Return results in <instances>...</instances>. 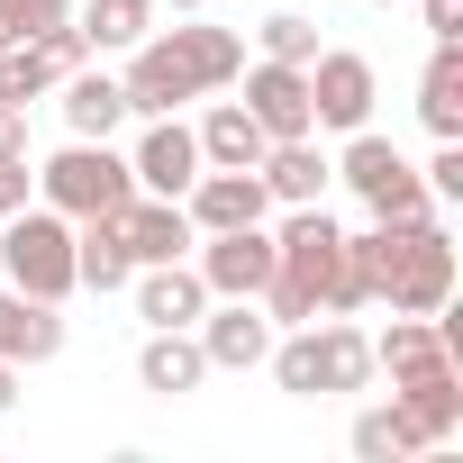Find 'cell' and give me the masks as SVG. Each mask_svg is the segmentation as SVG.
Segmentation results:
<instances>
[{
	"label": "cell",
	"mask_w": 463,
	"mask_h": 463,
	"mask_svg": "<svg viewBox=\"0 0 463 463\" xmlns=\"http://www.w3.org/2000/svg\"><path fill=\"white\" fill-rule=\"evenodd\" d=\"M373 10H391V0H373Z\"/></svg>",
	"instance_id": "cell-33"
},
{
	"label": "cell",
	"mask_w": 463,
	"mask_h": 463,
	"mask_svg": "<svg viewBox=\"0 0 463 463\" xmlns=\"http://www.w3.org/2000/svg\"><path fill=\"white\" fill-rule=\"evenodd\" d=\"M37 191H46V209H64V218H109V209L137 200V173H128V155H109V137H73L64 155H46Z\"/></svg>",
	"instance_id": "cell-6"
},
{
	"label": "cell",
	"mask_w": 463,
	"mask_h": 463,
	"mask_svg": "<svg viewBox=\"0 0 463 463\" xmlns=\"http://www.w3.org/2000/svg\"><path fill=\"white\" fill-rule=\"evenodd\" d=\"M246 82V109H255V128L282 146V137H318V118H309V64H255V73H237Z\"/></svg>",
	"instance_id": "cell-13"
},
{
	"label": "cell",
	"mask_w": 463,
	"mask_h": 463,
	"mask_svg": "<svg viewBox=\"0 0 463 463\" xmlns=\"http://www.w3.org/2000/svg\"><path fill=\"white\" fill-rule=\"evenodd\" d=\"M427 28L436 37H463V0H427Z\"/></svg>",
	"instance_id": "cell-31"
},
{
	"label": "cell",
	"mask_w": 463,
	"mask_h": 463,
	"mask_svg": "<svg viewBox=\"0 0 463 463\" xmlns=\"http://www.w3.org/2000/svg\"><path fill=\"white\" fill-rule=\"evenodd\" d=\"M118 118H128V91L109 82V73H64V128L73 137H118Z\"/></svg>",
	"instance_id": "cell-23"
},
{
	"label": "cell",
	"mask_w": 463,
	"mask_h": 463,
	"mask_svg": "<svg viewBox=\"0 0 463 463\" xmlns=\"http://www.w3.org/2000/svg\"><path fill=\"white\" fill-rule=\"evenodd\" d=\"M191 137H200V164H237V173H255V164H264V146H273V137L255 128V109H246V100H218Z\"/></svg>",
	"instance_id": "cell-22"
},
{
	"label": "cell",
	"mask_w": 463,
	"mask_h": 463,
	"mask_svg": "<svg viewBox=\"0 0 463 463\" xmlns=\"http://www.w3.org/2000/svg\"><path fill=\"white\" fill-rule=\"evenodd\" d=\"M191 336H200L209 373H255V364L273 354V318H264L255 300H218V309H200Z\"/></svg>",
	"instance_id": "cell-12"
},
{
	"label": "cell",
	"mask_w": 463,
	"mask_h": 463,
	"mask_svg": "<svg viewBox=\"0 0 463 463\" xmlns=\"http://www.w3.org/2000/svg\"><path fill=\"white\" fill-rule=\"evenodd\" d=\"M128 237H118V209L109 218H73V282L82 291H128Z\"/></svg>",
	"instance_id": "cell-20"
},
{
	"label": "cell",
	"mask_w": 463,
	"mask_h": 463,
	"mask_svg": "<svg viewBox=\"0 0 463 463\" xmlns=\"http://www.w3.org/2000/svg\"><path fill=\"white\" fill-rule=\"evenodd\" d=\"M354 454L364 463H400V454H418V436L400 427V409H364L354 418Z\"/></svg>",
	"instance_id": "cell-26"
},
{
	"label": "cell",
	"mask_w": 463,
	"mask_h": 463,
	"mask_svg": "<svg viewBox=\"0 0 463 463\" xmlns=\"http://www.w3.org/2000/svg\"><path fill=\"white\" fill-rule=\"evenodd\" d=\"M64 354V318H55V300H37V291H0V364H55Z\"/></svg>",
	"instance_id": "cell-17"
},
{
	"label": "cell",
	"mask_w": 463,
	"mask_h": 463,
	"mask_svg": "<svg viewBox=\"0 0 463 463\" xmlns=\"http://www.w3.org/2000/svg\"><path fill=\"white\" fill-rule=\"evenodd\" d=\"M255 37H264V55H273V64H309V55H318V19H300V10H273Z\"/></svg>",
	"instance_id": "cell-27"
},
{
	"label": "cell",
	"mask_w": 463,
	"mask_h": 463,
	"mask_svg": "<svg viewBox=\"0 0 463 463\" xmlns=\"http://www.w3.org/2000/svg\"><path fill=\"white\" fill-rule=\"evenodd\" d=\"M0 155H28V109L0 100Z\"/></svg>",
	"instance_id": "cell-30"
},
{
	"label": "cell",
	"mask_w": 463,
	"mask_h": 463,
	"mask_svg": "<svg viewBox=\"0 0 463 463\" xmlns=\"http://www.w3.org/2000/svg\"><path fill=\"white\" fill-rule=\"evenodd\" d=\"M418 118H427L436 146L463 137V37H436V55H427V73H418Z\"/></svg>",
	"instance_id": "cell-19"
},
{
	"label": "cell",
	"mask_w": 463,
	"mask_h": 463,
	"mask_svg": "<svg viewBox=\"0 0 463 463\" xmlns=\"http://www.w3.org/2000/svg\"><path fill=\"white\" fill-rule=\"evenodd\" d=\"M128 173H137V191H155V200H182V191L200 182V137H191L182 118H155V128H146V146L128 155Z\"/></svg>",
	"instance_id": "cell-15"
},
{
	"label": "cell",
	"mask_w": 463,
	"mask_h": 463,
	"mask_svg": "<svg viewBox=\"0 0 463 463\" xmlns=\"http://www.w3.org/2000/svg\"><path fill=\"white\" fill-rule=\"evenodd\" d=\"M273 273L282 282H300L327 318H345V309H364L373 291H364V273H354V255H345V227L327 218V200H300L291 218H282V237H273Z\"/></svg>",
	"instance_id": "cell-3"
},
{
	"label": "cell",
	"mask_w": 463,
	"mask_h": 463,
	"mask_svg": "<svg viewBox=\"0 0 463 463\" xmlns=\"http://www.w3.org/2000/svg\"><path fill=\"white\" fill-rule=\"evenodd\" d=\"M255 173H264V191H273L282 209H300V200H327V173H336V164H327L309 137H282V146H264Z\"/></svg>",
	"instance_id": "cell-21"
},
{
	"label": "cell",
	"mask_w": 463,
	"mask_h": 463,
	"mask_svg": "<svg viewBox=\"0 0 463 463\" xmlns=\"http://www.w3.org/2000/svg\"><path fill=\"white\" fill-rule=\"evenodd\" d=\"M273 382L291 391V400H345V391H364L373 382V336L364 327H345V318H309V327H291V336H273Z\"/></svg>",
	"instance_id": "cell-4"
},
{
	"label": "cell",
	"mask_w": 463,
	"mask_h": 463,
	"mask_svg": "<svg viewBox=\"0 0 463 463\" xmlns=\"http://www.w3.org/2000/svg\"><path fill=\"white\" fill-rule=\"evenodd\" d=\"M336 173L354 182V200H364L373 218H427V209H436V200H427V173H418L391 137H373V128H354V146H345Z\"/></svg>",
	"instance_id": "cell-7"
},
{
	"label": "cell",
	"mask_w": 463,
	"mask_h": 463,
	"mask_svg": "<svg viewBox=\"0 0 463 463\" xmlns=\"http://www.w3.org/2000/svg\"><path fill=\"white\" fill-rule=\"evenodd\" d=\"M273 237L264 227H218V237H200V282H209V300H255L264 282H273Z\"/></svg>",
	"instance_id": "cell-10"
},
{
	"label": "cell",
	"mask_w": 463,
	"mask_h": 463,
	"mask_svg": "<svg viewBox=\"0 0 463 463\" xmlns=\"http://www.w3.org/2000/svg\"><path fill=\"white\" fill-rule=\"evenodd\" d=\"M55 82H64V73H55V55H46L37 37H10V46H0V100H19V109H28V100L55 91Z\"/></svg>",
	"instance_id": "cell-25"
},
{
	"label": "cell",
	"mask_w": 463,
	"mask_h": 463,
	"mask_svg": "<svg viewBox=\"0 0 463 463\" xmlns=\"http://www.w3.org/2000/svg\"><path fill=\"white\" fill-rule=\"evenodd\" d=\"M137 382H146L155 400H182V391H200V382H209V354H200V336H191V327H155V336L137 345Z\"/></svg>",
	"instance_id": "cell-18"
},
{
	"label": "cell",
	"mask_w": 463,
	"mask_h": 463,
	"mask_svg": "<svg viewBox=\"0 0 463 463\" xmlns=\"http://www.w3.org/2000/svg\"><path fill=\"white\" fill-rule=\"evenodd\" d=\"M128 291H137V318H146V327H191V318L209 309V282H200L191 255H182V264H137Z\"/></svg>",
	"instance_id": "cell-16"
},
{
	"label": "cell",
	"mask_w": 463,
	"mask_h": 463,
	"mask_svg": "<svg viewBox=\"0 0 463 463\" xmlns=\"http://www.w3.org/2000/svg\"><path fill=\"white\" fill-rule=\"evenodd\" d=\"M309 118H318V128H345V137L373 118V64H364L354 46L309 55Z\"/></svg>",
	"instance_id": "cell-11"
},
{
	"label": "cell",
	"mask_w": 463,
	"mask_h": 463,
	"mask_svg": "<svg viewBox=\"0 0 463 463\" xmlns=\"http://www.w3.org/2000/svg\"><path fill=\"white\" fill-rule=\"evenodd\" d=\"M0 264H10L19 291H37L55 309L82 291L73 282V218L64 209H10V218H0Z\"/></svg>",
	"instance_id": "cell-5"
},
{
	"label": "cell",
	"mask_w": 463,
	"mask_h": 463,
	"mask_svg": "<svg viewBox=\"0 0 463 463\" xmlns=\"http://www.w3.org/2000/svg\"><path fill=\"white\" fill-rule=\"evenodd\" d=\"M391 409H400V427L418 436V454L445 445V436L463 427V364L436 354V364H418V373H391Z\"/></svg>",
	"instance_id": "cell-8"
},
{
	"label": "cell",
	"mask_w": 463,
	"mask_h": 463,
	"mask_svg": "<svg viewBox=\"0 0 463 463\" xmlns=\"http://www.w3.org/2000/svg\"><path fill=\"white\" fill-rule=\"evenodd\" d=\"M427 200H463V137H454V146L427 164Z\"/></svg>",
	"instance_id": "cell-28"
},
{
	"label": "cell",
	"mask_w": 463,
	"mask_h": 463,
	"mask_svg": "<svg viewBox=\"0 0 463 463\" xmlns=\"http://www.w3.org/2000/svg\"><path fill=\"white\" fill-rule=\"evenodd\" d=\"M345 255H354L364 291L409 309V318H436L454 300V237L436 218H373L364 237H345Z\"/></svg>",
	"instance_id": "cell-1"
},
{
	"label": "cell",
	"mask_w": 463,
	"mask_h": 463,
	"mask_svg": "<svg viewBox=\"0 0 463 463\" xmlns=\"http://www.w3.org/2000/svg\"><path fill=\"white\" fill-rule=\"evenodd\" d=\"M182 209H191V227H200V237H218V227H264V218H273V191H264V173L200 164V182L182 191Z\"/></svg>",
	"instance_id": "cell-9"
},
{
	"label": "cell",
	"mask_w": 463,
	"mask_h": 463,
	"mask_svg": "<svg viewBox=\"0 0 463 463\" xmlns=\"http://www.w3.org/2000/svg\"><path fill=\"white\" fill-rule=\"evenodd\" d=\"M246 73V37L237 28H146L137 37V64H128V109H146V118H173L182 100H200V91H227Z\"/></svg>",
	"instance_id": "cell-2"
},
{
	"label": "cell",
	"mask_w": 463,
	"mask_h": 463,
	"mask_svg": "<svg viewBox=\"0 0 463 463\" xmlns=\"http://www.w3.org/2000/svg\"><path fill=\"white\" fill-rule=\"evenodd\" d=\"M82 37H91V55H109V46H137L146 28H155V0H82V19H73Z\"/></svg>",
	"instance_id": "cell-24"
},
{
	"label": "cell",
	"mask_w": 463,
	"mask_h": 463,
	"mask_svg": "<svg viewBox=\"0 0 463 463\" xmlns=\"http://www.w3.org/2000/svg\"><path fill=\"white\" fill-rule=\"evenodd\" d=\"M10 373H19V364H0V418H10V400H19V391H10Z\"/></svg>",
	"instance_id": "cell-32"
},
{
	"label": "cell",
	"mask_w": 463,
	"mask_h": 463,
	"mask_svg": "<svg viewBox=\"0 0 463 463\" xmlns=\"http://www.w3.org/2000/svg\"><path fill=\"white\" fill-rule=\"evenodd\" d=\"M28 191H37L28 155H0V218H10V209H28Z\"/></svg>",
	"instance_id": "cell-29"
},
{
	"label": "cell",
	"mask_w": 463,
	"mask_h": 463,
	"mask_svg": "<svg viewBox=\"0 0 463 463\" xmlns=\"http://www.w3.org/2000/svg\"><path fill=\"white\" fill-rule=\"evenodd\" d=\"M118 237H128V264H182V255L200 246V227H191V209H182V200L137 191V200L118 209Z\"/></svg>",
	"instance_id": "cell-14"
}]
</instances>
